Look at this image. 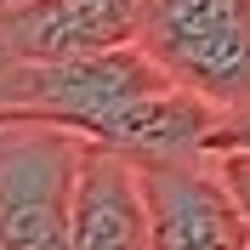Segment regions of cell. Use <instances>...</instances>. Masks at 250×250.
<instances>
[{"mask_svg":"<svg viewBox=\"0 0 250 250\" xmlns=\"http://www.w3.org/2000/svg\"><path fill=\"white\" fill-rule=\"evenodd\" d=\"M245 250H250V245H245Z\"/></svg>","mask_w":250,"mask_h":250,"instance_id":"30bf717a","label":"cell"},{"mask_svg":"<svg viewBox=\"0 0 250 250\" xmlns=\"http://www.w3.org/2000/svg\"><path fill=\"white\" fill-rule=\"evenodd\" d=\"M154 250H245L250 222L239 216L210 148L199 154H137Z\"/></svg>","mask_w":250,"mask_h":250,"instance_id":"277c9868","label":"cell"},{"mask_svg":"<svg viewBox=\"0 0 250 250\" xmlns=\"http://www.w3.org/2000/svg\"><path fill=\"white\" fill-rule=\"evenodd\" d=\"M91 137L51 120H0V250H74V188Z\"/></svg>","mask_w":250,"mask_h":250,"instance_id":"7a4b0ae2","label":"cell"},{"mask_svg":"<svg viewBox=\"0 0 250 250\" xmlns=\"http://www.w3.org/2000/svg\"><path fill=\"white\" fill-rule=\"evenodd\" d=\"M137 46L222 114L250 103V0H142Z\"/></svg>","mask_w":250,"mask_h":250,"instance_id":"3957f363","label":"cell"},{"mask_svg":"<svg viewBox=\"0 0 250 250\" xmlns=\"http://www.w3.org/2000/svg\"><path fill=\"white\" fill-rule=\"evenodd\" d=\"M210 148H250V103L216 120V131H210Z\"/></svg>","mask_w":250,"mask_h":250,"instance_id":"ba28073f","label":"cell"},{"mask_svg":"<svg viewBox=\"0 0 250 250\" xmlns=\"http://www.w3.org/2000/svg\"><path fill=\"white\" fill-rule=\"evenodd\" d=\"M142 0H6L0 57H85L137 40Z\"/></svg>","mask_w":250,"mask_h":250,"instance_id":"5b68a950","label":"cell"},{"mask_svg":"<svg viewBox=\"0 0 250 250\" xmlns=\"http://www.w3.org/2000/svg\"><path fill=\"white\" fill-rule=\"evenodd\" d=\"M210 159H216L222 182H228V193H233L239 216L250 222V148H210Z\"/></svg>","mask_w":250,"mask_h":250,"instance_id":"52a82bcc","label":"cell"},{"mask_svg":"<svg viewBox=\"0 0 250 250\" xmlns=\"http://www.w3.org/2000/svg\"><path fill=\"white\" fill-rule=\"evenodd\" d=\"M74 250H154L137 154L91 142L74 188Z\"/></svg>","mask_w":250,"mask_h":250,"instance_id":"8992f818","label":"cell"},{"mask_svg":"<svg viewBox=\"0 0 250 250\" xmlns=\"http://www.w3.org/2000/svg\"><path fill=\"white\" fill-rule=\"evenodd\" d=\"M0 6H6V0H0Z\"/></svg>","mask_w":250,"mask_h":250,"instance_id":"9c48e42d","label":"cell"},{"mask_svg":"<svg viewBox=\"0 0 250 250\" xmlns=\"http://www.w3.org/2000/svg\"><path fill=\"white\" fill-rule=\"evenodd\" d=\"M0 120H51L125 154H199L222 108L131 40L85 57H0Z\"/></svg>","mask_w":250,"mask_h":250,"instance_id":"6da1fadb","label":"cell"}]
</instances>
